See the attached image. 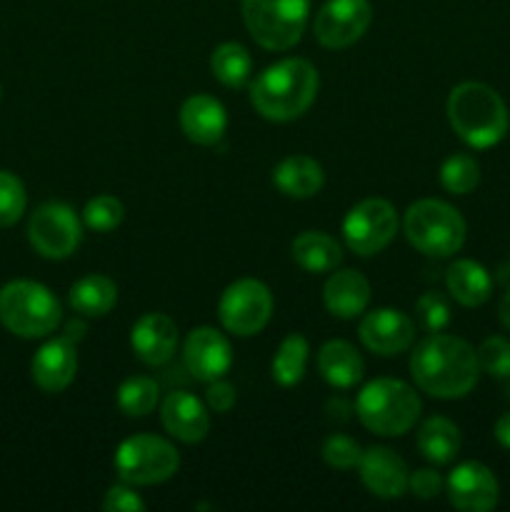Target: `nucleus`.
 Returning <instances> with one entry per match:
<instances>
[{
	"label": "nucleus",
	"instance_id": "42",
	"mask_svg": "<svg viewBox=\"0 0 510 512\" xmlns=\"http://www.w3.org/2000/svg\"><path fill=\"white\" fill-rule=\"evenodd\" d=\"M498 318L500 323H503L505 330H510V288L505 290L503 298H500V305H498Z\"/></svg>",
	"mask_w": 510,
	"mask_h": 512
},
{
	"label": "nucleus",
	"instance_id": "11",
	"mask_svg": "<svg viewBox=\"0 0 510 512\" xmlns=\"http://www.w3.org/2000/svg\"><path fill=\"white\" fill-rule=\"evenodd\" d=\"M28 240L38 255L48 260H65L78 250L83 225L68 203L50 200L35 208L28 223Z\"/></svg>",
	"mask_w": 510,
	"mask_h": 512
},
{
	"label": "nucleus",
	"instance_id": "32",
	"mask_svg": "<svg viewBox=\"0 0 510 512\" xmlns=\"http://www.w3.org/2000/svg\"><path fill=\"white\" fill-rule=\"evenodd\" d=\"M123 218L125 208L115 195H95L83 208L85 228L95 230V233H110L123 223Z\"/></svg>",
	"mask_w": 510,
	"mask_h": 512
},
{
	"label": "nucleus",
	"instance_id": "36",
	"mask_svg": "<svg viewBox=\"0 0 510 512\" xmlns=\"http://www.w3.org/2000/svg\"><path fill=\"white\" fill-rule=\"evenodd\" d=\"M325 463L335 470H353L358 468L360 458H363V448L355 443L353 438L343 433H333L323 443V450H320Z\"/></svg>",
	"mask_w": 510,
	"mask_h": 512
},
{
	"label": "nucleus",
	"instance_id": "23",
	"mask_svg": "<svg viewBox=\"0 0 510 512\" xmlns=\"http://www.w3.org/2000/svg\"><path fill=\"white\" fill-rule=\"evenodd\" d=\"M445 288H448L450 298L463 308H480L493 295V275L488 273L485 265L470 258H460L445 270Z\"/></svg>",
	"mask_w": 510,
	"mask_h": 512
},
{
	"label": "nucleus",
	"instance_id": "34",
	"mask_svg": "<svg viewBox=\"0 0 510 512\" xmlns=\"http://www.w3.org/2000/svg\"><path fill=\"white\" fill-rule=\"evenodd\" d=\"M25 205H28V195L18 175L0 170V228L18 223L25 213Z\"/></svg>",
	"mask_w": 510,
	"mask_h": 512
},
{
	"label": "nucleus",
	"instance_id": "19",
	"mask_svg": "<svg viewBox=\"0 0 510 512\" xmlns=\"http://www.w3.org/2000/svg\"><path fill=\"white\" fill-rule=\"evenodd\" d=\"M78 373V353H75V343L68 338H53L45 345H40L38 353L33 355L30 363V375L33 383L38 385L43 393H63Z\"/></svg>",
	"mask_w": 510,
	"mask_h": 512
},
{
	"label": "nucleus",
	"instance_id": "43",
	"mask_svg": "<svg viewBox=\"0 0 510 512\" xmlns=\"http://www.w3.org/2000/svg\"><path fill=\"white\" fill-rule=\"evenodd\" d=\"M508 398H510V378H508Z\"/></svg>",
	"mask_w": 510,
	"mask_h": 512
},
{
	"label": "nucleus",
	"instance_id": "40",
	"mask_svg": "<svg viewBox=\"0 0 510 512\" xmlns=\"http://www.w3.org/2000/svg\"><path fill=\"white\" fill-rule=\"evenodd\" d=\"M493 433H495V440H498L505 450H510V413L500 415V418L495 420Z\"/></svg>",
	"mask_w": 510,
	"mask_h": 512
},
{
	"label": "nucleus",
	"instance_id": "24",
	"mask_svg": "<svg viewBox=\"0 0 510 512\" xmlns=\"http://www.w3.org/2000/svg\"><path fill=\"white\" fill-rule=\"evenodd\" d=\"M318 373L333 388L348 390L363 380L365 363L348 340H330L318 353Z\"/></svg>",
	"mask_w": 510,
	"mask_h": 512
},
{
	"label": "nucleus",
	"instance_id": "1",
	"mask_svg": "<svg viewBox=\"0 0 510 512\" xmlns=\"http://www.w3.org/2000/svg\"><path fill=\"white\" fill-rule=\"evenodd\" d=\"M410 375L430 398H465L478 385V355L458 335L428 333L410 353Z\"/></svg>",
	"mask_w": 510,
	"mask_h": 512
},
{
	"label": "nucleus",
	"instance_id": "22",
	"mask_svg": "<svg viewBox=\"0 0 510 512\" xmlns=\"http://www.w3.org/2000/svg\"><path fill=\"white\" fill-rule=\"evenodd\" d=\"M273 185L285 198L308 200L325 185L323 165L308 155H288L273 170Z\"/></svg>",
	"mask_w": 510,
	"mask_h": 512
},
{
	"label": "nucleus",
	"instance_id": "41",
	"mask_svg": "<svg viewBox=\"0 0 510 512\" xmlns=\"http://www.w3.org/2000/svg\"><path fill=\"white\" fill-rule=\"evenodd\" d=\"M85 333H88V325H85L83 320H68V323H65V330H63V338H68L70 343L78 345L80 340L85 338Z\"/></svg>",
	"mask_w": 510,
	"mask_h": 512
},
{
	"label": "nucleus",
	"instance_id": "6",
	"mask_svg": "<svg viewBox=\"0 0 510 512\" xmlns=\"http://www.w3.org/2000/svg\"><path fill=\"white\" fill-rule=\"evenodd\" d=\"M403 230L408 243L428 258H450L465 245L468 225L458 208L445 200L425 198L405 210Z\"/></svg>",
	"mask_w": 510,
	"mask_h": 512
},
{
	"label": "nucleus",
	"instance_id": "33",
	"mask_svg": "<svg viewBox=\"0 0 510 512\" xmlns=\"http://www.w3.org/2000/svg\"><path fill=\"white\" fill-rule=\"evenodd\" d=\"M478 355L480 373L490 375V378L508 380L510 378V340L503 335H490L475 350Z\"/></svg>",
	"mask_w": 510,
	"mask_h": 512
},
{
	"label": "nucleus",
	"instance_id": "5",
	"mask_svg": "<svg viewBox=\"0 0 510 512\" xmlns=\"http://www.w3.org/2000/svg\"><path fill=\"white\" fill-rule=\"evenodd\" d=\"M63 308L53 290L35 280H13L0 288V323L25 340L55 333Z\"/></svg>",
	"mask_w": 510,
	"mask_h": 512
},
{
	"label": "nucleus",
	"instance_id": "17",
	"mask_svg": "<svg viewBox=\"0 0 510 512\" xmlns=\"http://www.w3.org/2000/svg\"><path fill=\"white\" fill-rule=\"evenodd\" d=\"M130 348L150 368L170 363L178 350V325L165 313H145L130 330Z\"/></svg>",
	"mask_w": 510,
	"mask_h": 512
},
{
	"label": "nucleus",
	"instance_id": "28",
	"mask_svg": "<svg viewBox=\"0 0 510 512\" xmlns=\"http://www.w3.org/2000/svg\"><path fill=\"white\" fill-rule=\"evenodd\" d=\"M308 358L310 345L308 340H305V335L290 333L288 338H283V343L278 345V353H275L273 365H270V375H273V380L280 388H293V385H298L300 380L305 378Z\"/></svg>",
	"mask_w": 510,
	"mask_h": 512
},
{
	"label": "nucleus",
	"instance_id": "38",
	"mask_svg": "<svg viewBox=\"0 0 510 512\" xmlns=\"http://www.w3.org/2000/svg\"><path fill=\"white\" fill-rule=\"evenodd\" d=\"M103 510L108 512H143L145 510V500L130 488V483L123 485H113L108 488L103 498Z\"/></svg>",
	"mask_w": 510,
	"mask_h": 512
},
{
	"label": "nucleus",
	"instance_id": "39",
	"mask_svg": "<svg viewBox=\"0 0 510 512\" xmlns=\"http://www.w3.org/2000/svg\"><path fill=\"white\" fill-rule=\"evenodd\" d=\"M238 395H235V388L230 383H225L223 378L208 383V390H205V403H208L210 410L215 413H228L235 405Z\"/></svg>",
	"mask_w": 510,
	"mask_h": 512
},
{
	"label": "nucleus",
	"instance_id": "25",
	"mask_svg": "<svg viewBox=\"0 0 510 512\" xmlns=\"http://www.w3.org/2000/svg\"><path fill=\"white\" fill-rule=\"evenodd\" d=\"M293 260L305 273H333L343 263V248L323 230H305L293 240Z\"/></svg>",
	"mask_w": 510,
	"mask_h": 512
},
{
	"label": "nucleus",
	"instance_id": "12",
	"mask_svg": "<svg viewBox=\"0 0 510 512\" xmlns=\"http://www.w3.org/2000/svg\"><path fill=\"white\" fill-rule=\"evenodd\" d=\"M373 23L368 0H328L315 13L313 33L323 48L343 50L358 43Z\"/></svg>",
	"mask_w": 510,
	"mask_h": 512
},
{
	"label": "nucleus",
	"instance_id": "29",
	"mask_svg": "<svg viewBox=\"0 0 510 512\" xmlns=\"http://www.w3.org/2000/svg\"><path fill=\"white\" fill-rule=\"evenodd\" d=\"M210 73L225 88H243L253 75V55L240 43H220L210 55Z\"/></svg>",
	"mask_w": 510,
	"mask_h": 512
},
{
	"label": "nucleus",
	"instance_id": "8",
	"mask_svg": "<svg viewBox=\"0 0 510 512\" xmlns=\"http://www.w3.org/2000/svg\"><path fill=\"white\" fill-rule=\"evenodd\" d=\"M115 473L130 485H160L180 468V455L173 443L158 435H133L115 450Z\"/></svg>",
	"mask_w": 510,
	"mask_h": 512
},
{
	"label": "nucleus",
	"instance_id": "4",
	"mask_svg": "<svg viewBox=\"0 0 510 512\" xmlns=\"http://www.w3.org/2000/svg\"><path fill=\"white\" fill-rule=\"evenodd\" d=\"M418 393L398 378L370 380L355 398V415L365 430L380 438H400L410 433L420 418Z\"/></svg>",
	"mask_w": 510,
	"mask_h": 512
},
{
	"label": "nucleus",
	"instance_id": "20",
	"mask_svg": "<svg viewBox=\"0 0 510 512\" xmlns=\"http://www.w3.org/2000/svg\"><path fill=\"white\" fill-rule=\"evenodd\" d=\"M180 130L195 145H215L228 130V113L218 98L208 93H195L180 105Z\"/></svg>",
	"mask_w": 510,
	"mask_h": 512
},
{
	"label": "nucleus",
	"instance_id": "21",
	"mask_svg": "<svg viewBox=\"0 0 510 512\" xmlns=\"http://www.w3.org/2000/svg\"><path fill=\"white\" fill-rule=\"evenodd\" d=\"M323 303L330 315L340 320H355L368 310L370 283L358 270H338L330 273L323 285Z\"/></svg>",
	"mask_w": 510,
	"mask_h": 512
},
{
	"label": "nucleus",
	"instance_id": "15",
	"mask_svg": "<svg viewBox=\"0 0 510 512\" xmlns=\"http://www.w3.org/2000/svg\"><path fill=\"white\" fill-rule=\"evenodd\" d=\"M360 343L375 355L393 358L405 353L415 343V325L410 315L398 308H375L360 320Z\"/></svg>",
	"mask_w": 510,
	"mask_h": 512
},
{
	"label": "nucleus",
	"instance_id": "10",
	"mask_svg": "<svg viewBox=\"0 0 510 512\" xmlns=\"http://www.w3.org/2000/svg\"><path fill=\"white\" fill-rule=\"evenodd\" d=\"M398 213L385 198H365L348 210L343 220L345 245L360 258H370L388 248L398 233Z\"/></svg>",
	"mask_w": 510,
	"mask_h": 512
},
{
	"label": "nucleus",
	"instance_id": "13",
	"mask_svg": "<svg viewBox=\"0 0 510 512\" xmlns=\"http://www.w3.org/2000/svg\"><path fill=\"white\" fill-rule=\"evenodd\" d=\"M445 493L455 510L490 512L500 500V485L488 465L468 460L450 470L445 478Z\"/></svg>",
	"mask_w": 510,
	"mask_h": 512
},
{
	"label": "nucleus",
	"instance_id": "9",
	"mask_svg": "<svg viewBox=\"0 0 510 512\" xmlns=\"http://www.w3.org/2000/svg\"><path fill=\"white\" fill-rule=\"evenodd\" d=\"M273 315V293L255 278L230 283L218 300L220 325L235 338H253Z\"/></svg>",
	"mask_w": 510,
	"mask_h": 512
},
{
	"label": "nucleus",
	"instance_id": "14",
	"mask_svg": "<svg viewBox=\"0 0 510 512\" xmlns=\"http://www.w3.org/2000/svg\"><path fill=\"white\" fill-rule=\"evenodd\" d=\"M183 365L200 383L225 378L233 368V348L220 330L200 325L188 333L183 343Z\"/></svg>",
	"mask_w": 510,
	"mask_h": 512
},
{
	"label": "nucleus",
	"instance_id": "18",
	"mask_svg": "<svg viewBox=\"0 0 510 512\" xmlns=\"http://www.w3.org/2000/svg\"><path fill=\"white\" fill-rule=\"evenodd\" d=\"M160 423L170 438L180 440L185 445H195L205 440L210 430V413L208 405L193 393L185 390H173L165 395L160 403Z\"/></svg>",
	"mask_w": 510,
	"mask_h": 512
},
{
	"label": "nucleus",
	"instance_id": "30",
	"mask_svg": "<svg viewBox=\"0 0 510 512\" xmlns=\"http://www.w3.org/2000/svg\"><path fill=\"white\" fill-rule=\"evenodd\" d=\"M160 403V388L148 375H133L118 388V408L128 418H145Z\"/></svg>",
	"mask_w": 510,
	"mask_h": 512
},
{
	"label": "nucleus",
	"instance_id": "31",
	"mask_svg": "<svg viewBox=\"0 0 510 512\" xmlns=\"http://www.w3.org/2000/svg\"><path fill=\"white\" fill-rule=\"evenodd\" d=\"M440 185L453 195H468L480 185V163L470 153H453L440 165Z\"/></svg>",
	"mask_w": 510,
	"mask_h": 512
},
{
	"label": "nucleus",
	"instance_id": "2",
	"mask_svg": "<svg viewBox=\"0 0 510 512\" xmlns=\"http://www.w3.org/2000/svg\"><path fill=\"white\" fill-rule=\"evenodd\" d=\"M320 75L310 60L283 58L268 65L250 85V103L273 123H290L308 113L318 98Z\"/></svg>",
	"mask_w": 510,
	"mask_h": 512
},
{
	"label": "nucleus",
	"instance_id": "16",
	"mask_svg": "<svg viewBox=\"0 0 510 512\" xmlns=\"http://www.w3.org/2000/svg\"><path fill=\"white\" fill-rule=\"evenodd\" d=\"M358 470L363 485L375 498L398 500L408 493L410 470L395 450L383 448V445H373V448L363 450Z\"/></svg>",
	"mask_w": 510,
	"mask_h": 512
},
{
	"label": "nucleus",
	"instance_id": "35",
	"mask_svg": "<svg viewBox=\"0 0 510 512\" xmlns=\"http://www.w3.org/2000/svg\"><path fill=\"white\" fill-rule=\"evenodd\" d=\"M415 318L425 333H443L450 325L448 298L443 293H435V290L423 293L415 300Z\"/></svg>",
	"mask_w": 510,
	"mask_h": 512
},
{
	"label": "nucleus",
	"instance_id": "26",
	"mask_svg": "<svg viewBox=\"0 0 510 512\" xmlns=\"http://www.w3.org/2000/svg\"><path fill=\"white\" fill-rule=\"evenodd\" d=\"M415 443H418L420 455L425 460H430L433 465H448L458 458L463 438H460V428L453 420L433 415L418 428Z\"/></svg>",
	"mask_w": 510,
	"mask_h": 512
},
{
	"label": "nucleus",
	"instance_id": "44",
	"mask_svg": "<svg viewBox=\"0 0 510 512\" xmlns=\"http://www.w3.org/2000/svg\"><path fill=\"white\" fill-rule=\"evenodd\" d=\"M0 93H3V88H0Z\"/></svg>",
	"mask_w": 510,
	"mask_h": 512
},
{
	"label": "nucleus",
	"instance_id": "37",
	"mask_svg": "<svg viewBox=\"0 0 510 512\" xmlns=\"http://www.w3.org/2000/svg\"><path fill=\"white\" fill-rule=\"evenodd\" d=\"M445 490V480L438 470L420 468L410 473L408 478V493H413L418 500H433Z\"/></svg>",
	"mask_w": 510,
	"mask_h": 512
},
{
	"label": "nucleus",
	"instance_id": "7",
	"mask_svg": "<svg viewBox=\"0 0 510 512\" xmlns=\"http://www.w3.org/2000/svg\"><path fill=\"white\" fill-rule=\"evenodd\" d=\"M310 18V0H243V23L265 50H290L300 43Z\"/></svg>",
	"mask_w": 510,
	"mask_h": 512
},
{
	"label": "nucleus",
	"instance_id": "3",
	"mask_svg": "<svg viewBox=\"0 0 510 512\" xmlns=\"http://www.w3.org/2000/svg\"><path fill=\"white\" fill-rule=\"evenodd\" d=\"M445 113L455 135L475 150L493 148L508 135V105L500 98L498 90L478 80H465L455 85L448 95Z\"/></svg>",
	"mask_w": 510,
	"mask_h": 512
},
{
	"label": "nucleus",
	"instance_id": "27",
	"mask_svg": "<svg viewBox=\"0 0 510 512\" xmlns=\"http://www.w3.org/2000/svg\"><path fill=\"white\" fill-rule=\"evenodd\" d=\"M70 308L80 315V318H103L118 303V285L110 280L108 275H85L78 283H73L68 293Z\"/></svg>",
	"mask_w": 510,
	"mask_h": 512
}]
</instances>
